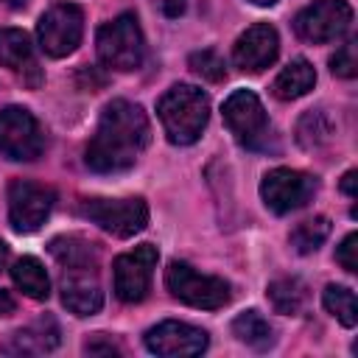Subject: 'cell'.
Segmentation results:
<instances>
[{"instance_id":"ba28073f","label":"cell","mask_w":358,"mask_h":358,"mask_svg":"<svg viewBox=\"0 0 358 358\" xmlns=\"http://www.w3.org/2000/svg\"><path fill=\"white\" fill-rule=\"evenodd\" d=\"M36 36L48 56L53 59L70 56L81 45V36H84V11L76 3L50 6L36 22Z\"/></svg>"},{"instance_id":"9c48e42d","label":"cell","mask_w":358,"mask_h":358,"mask_svg":"<svg viewBox=\"0 0 358 358\" xmlns=\"http://www.w3.org/2000/svg\"><path fill=\"white\" fill-rule=\"evenodd\" d=\"M45 148V131L39 120L22 106L0 109V157L31 162Z\"/></svg>"},{"instance_id":"d6986e66","label":"cell","mask_w":358,"mask_h":358,"mask_svg":"<svg viewBox=\"0 0 358 358\" xmlns=\"http://www.w3.org/2000/svg\"><path fill=\"white\" fill-rule=\"evenodd\" d=\"M313 84H316V70H313V64H310L308 59H294V62H288V64L277 73V78H274V84H271V92H274L280 101H294V98L308 95V92L313 90Z\"/></svg>"},{"instance_id":"2e32d148","label":"cell","mask_w":358,"mask_h":358,"mask_svg":"<svg viewBox=\"0 0 358 358\" xmlns=\"http://www.w3.org/2000/svg\"><path fill=\"white\" fill-rule=\"evenodd\" d=\"M56 347H59V324L50 316H45V319H36L34 324L11 333L0 350L8 355H42Z\"/></svg>"},{"instance_id":"9a60e30c","label":"cell","mask_w":358,"mask_h":358,"mask_svg":"<svg viewBox=\"0 0 358 358\" xmlns=\"http://www.w3.org/2000/svg\"><path fill=\"white\" fill-rule=\"evenodd\" d=\"M62 302L76 316H92L103 305V291L98 285L95 268H76L62 274Z\"/></svg>"},{"instance_id":"83f0119b","label":"cell","mask_w":358,"mask_h":358,"mask_svg":"<svg viewBox=\"0 0 358 358\" xmlns=\"http://www.w3.org/2000/svg\"><path fill=\"white\" fill-rule=\"evenodd\" d=\"M355 252H358V235L350 232V235L341 241V246L336 249V260H338V266H341L344 271H358V257H355Z\"/></svg>"},{"instance_id":"30bf717a","label":"cell","mask_w":358,"mask_h":358,"mask_svg":"<svg viewBox=\"0 0 358 358\" xmlns=\"http://www.w3.org/2000/svg\"><path fill=\"white\" fill-rule=\"evenodd\" d=\"M159 260V252L154 243H140L131 252H123L112 263V277H115V296L126 305L143 302L148 288H151V274Z\"/></svg>"},{"instance_id":"e575fe53","label":"cell","mask_w":358,"mask_h":358,"mask_svg":"<svg viewBox=\"0 0 358 358\" xmlns=\"http://www.w3.org/2000/svg\"><path fill=\"white\" fill-rule=\"evenodd\" d=\"M249 3H255V6H274L277 0H249Z\"/></svg>"},{"instance_id":"603a6c76","label":"cell","mask_w":358,"mask_h":358,"mask_svg":"<svg viewBox=\"0 0 358 358\" xmlns=\"http://www.w3.org/2000/svg\"><path fill=\"white\" fill-rule=\"evenodd\" d=\"M333 137V120L324 109H310L296 123V140L302 148H322Z\"/></svg>"},{"instance_id":"cb8c5ba5","label":"cell","mask_w":358,"mask_h":358,"mask_svg":"<svg viewBox=\"0 0 358 358\" xmlns=\"http://www.w3.org/2000/svg\"><path fill=\"white\" fill-rule=\"evenodd\" d=\"M327 235H330V218L313 215V218H308V221H302V224L294 227V232H291V246H294L299 255H310V252H316V249L327 241Z\"/></svg>"},{"instance_id":"f1b7e54d","label":"cell","mask_w":358,"mask_h":358,"mask_svg":"<svg viewBox=\"0 0 358 358\" xmlns=\"http://www.w3.org/2000/svg\"><path fill=\"white\" fill-rule=\"evenodd\" d=\"M84 352L87 355H120V344H115L109 336L103 333H95L87 344H84Z\"/></svg>"},{"instance_id":"7402d4cb","label":"cell","mask_w":358,"mask_h":358,"mask_svg":"<svg viewBox=\"0 0 358 358\" xmlns=\"http://www.w3.org/2000/svg\"><path fill=\"white\" fill-rule=\"evenodd\" d=\"M232 336L252 350H268L274 344V327L257 310H243L232 319Z\"/></svg>"},{"instance_id":"277c9868","label":"cell","mask_w":358,"mask_h":358,"mask_svg":"<svg viewBox=\"0 0 358 358\" xmlns=\"http://www.w3.org/2000/svg\"><path fill=\"white\" fill-rule=\"evenodd\" d=\"M224 123L232 137L249 151H268L274 145L268 115L252 90H235L224 101Z\"/></svg>"},{"instance_id":"f546056e","label":"cell","mask_w":358,"mask_h":358,"mask_svg":"<svg viewBox=\"0 0 358 358\" xmlns=\"http://www.w3.org/2000/svg\"><path fill=\"white\" fill-rule=\"evenodd\" d=\"M154 3L165 17H179L185 11V6H187V0H154Z\"/></svg>"},{"instance_id":"484cf974","label":"cell","mask_w":358,"mask_h":358,"mask_svg":"<svg viewBox=\"0 0 358 358\" xmlns=\"http://www.w3.org/2000/svg\"><path fill=\"white\" fill-rule=\"evenodd\" d=\"M187 64H190V70L196 76H201V78H207L213 84L224 81V76H227V64L215 50H196V53H190Z\"/></svg>"},{"instance_id":"4dcf8cb0","label":"cell","mask_w":358,"mask_h":358,"mask_svg":"<svg viewBox=\"0 0 358 358\" xmlns=\"http://www.w3.org/2000/svg\"><path fill=\"white\" fill-rule=\"evenodd\" d=\"M355 182H358V171H347V173L341 176V190H344L350 199H355V196H358V187H355Z\"/></svg>"},{"instance_id":"1f68e13d","label":"cell","mask_w":358,"mask_h":358,"mask_svg":"<svg viewBox=\"0 0 358 358\" xmlns=\"http://www.w3.org/2000/svg\"><path fill=\"white\" fill-rule=\"evenodd\" d=\"M14 308H17L14 296H11L8 291H3V288H0V316H6V313H14Z\"/></svg>"},{"instance_id":"ffe728a7","label":"cell","mask_w":358,"mask_h":358,"mask_svg":"<svg viewBox=\"0 0 358 358\" xmlns=\"http://www.w3.org/2000/svg\"><path fill=\"white\" fill-rule=\"evenodd\" d=\"M268 302L277 313L282 316H296L305 310L308 305V285L296 277H280L274 282H268Z\"/></svg>"},{"instance_id":"e0dca14e","label":"cell","mask_w":358,"mask_h":358,"mask_svg":"<svg viewBox=\"0 0 358 358\" xmlns=\"http://www.w3.org/2000/svg\"><path fill=\"white\" fill-rule=\"evenodd\" d=\"M0 67L17 70L20 76L31 73L34 84H39V67L34 59V45H31V36L25 31L0 28Z\"/></svg>"},{"instance_id":"4316f807","label":"cell","mask_w":358,"mask_h":358,"mask_svg":"<svg viewBox=\"0 0 358 358\" xmlns=\"http://www.w3.org/2000/svg\"><path fill=\"white\" fill-rule=\"evenodd\" d=\"M330 70L338 78H355L358 73V56H355V39H347L333 56H330Z\"/></svg>"},{"instance_id":"8992f818","label":"cell","mask_w":358,"mask_h":358,"mask_svg":"<svg viewBox=\"0 0 358 358\" xmlns=\"http://www.w3.org/2000/svg\"><path fill=\"white\" fill-rule=\"evenodd\" d=\"M81 215L98 224L115 238H131L148 224V204L140 196L131 199H84Z\"/></svg>"},{"instance_id":"3957f363","label":"cell","mask_w":358,"mask_h":358,"mask_svg":"<svg viewBox=\"0 0 358 358\" xmlns=\"http://www.w3.org/2000/svg\"><path fill=\"white\" fill-rule=\"evenodd\" d=\"M95 45H98L101 64L109 67V70L129 73V70H137L145 59V39H143L140 22L129 11L115 17L106 25H101L98 36H95Z\"/></svg>"},{"instance_id":"7c38bea8","label":"cell","mask_w":358,"mask_h":358,"mask_svg":"<svg viewBox=\"0 0 358 358\" xmlns=\"http://www.w3.org/2000/svg\"><path fill=\"white\" fill-rule=\"evenodd\" d=\"M313 193H316V179L294 168H274L260 182L263 204L277 215L305 207L313 199Z\"/></svg>"},{"instance_id":"44dd1931","label":"cell","mask_w":358,"mask_h":358,"mask_svg":"<svg viewBox=\"0 0 358 358\" xmlns=\"http://www.w3.org/2000/svg\"><path fill=\"white\" fill-rule=\"evenodd\" d=\"M11 280H14V285H17L25 296H31V299H48V294H50L48 271H45V266H42L36 257H31V255L20 257V260L11 266Z\"/></svg>"},{"instance_id":"8fae6325","label":"cell","mask_w":358,"mask_h":358,"mask_svg":"<svg viewBox=\"0 0 358 358\" xmlns=\"http://www.w3.org/2000/svg\"><path fill=\"white\" fill-rule=\"evenodd\" d=\"M56 204V193L48 185L31 179H14L8 185V224L14 232H36Z\"/></svg>"},{"instance_id":"5bb4252c","label":"cell","mask_w":358,"mask_h":358,"mask_svg":"<svg viewBox=\"0 0 358 358\" xmlns=\"http://www.w3.org/2000/svg\"><path fill=\"white\" fill-rule=\"evenodd\" d=\"M280 53V36L274 25L268 22H255L246 28L235 45H232V64L241 73H263L268 64H274Z\"/></svg>"},{"instance_id":"d4e9b609","label":"cell","mask_w":358,"mask_h":358,"mask_svg":"<svg viewBox=\"0 0 358 358\" xmlns=\"http://www.w3.org/2000/svg\"><path fill=\"white\" fill-rule=\"evenodd\" d=\"M324 308L344 324V327H355L358 322V305H355V291L347 285H327L324 288Z\"/></svg>"},{"instance_id":"4fadbf2b","label":"cell","mask_w":358,"mask_h":358,"mask_svg":"<svg viewBox=\"0 0 358 358\" xmlns=\"http://www.w3.org/2000/svg\"><path fill=\"white\" fill-rule=\"evenodd\" d=\"M207 333L201 327L176 322V319H165L154 327L145 330V347L154 355L162 358H187V355H199L207 350Z\"/></svg>"},{"instance_id":"6da1fadb","label":"cell","mask_w":358,"mask_h":358,"mask_svg":"<svg viewBox=\"0 0 358 358\" xmlns=\"http://www.w3.org/2000/svg\"><path fill=\"white\" fill-rule=\"evenodd\" d=\"M151 140V126L143 106L131 101H109L101 112L95 134L87 143L84 162L95 173L129 171Z\"/></svg>"},{"instance_id":"d6a6232c","label":"cell","mask_w":358,"mask_h":358,"mask_svg":"<svg viewBox=\"0 0 358 358\" xmlns=\"http://www.w3.org/2000/svg\"><path fill=\"white\" fill-rule=\"evenodd\" d=\"M6 263H8V246L0 241V271L6 268Z\"/></svg>"},{"instance_id":"5b68a950","label":"cell","mask_w":358,"mask_h":358,"mask_svg":"<svg viewBox=\"0 0 358 358\" xmlns=\"http://www.w3.org/2000/svg\"><path fill=\"white\" fill-rule=\"evenodd\" d=\"M165 285L179 302H185L190 308H201V310H218L232 299V288L227 280L201 274L182 260L168 263Z\"/></svg>"},{"instance_id":"ac0fdd59","label":"cell","mask_w":358,"mask_h":358,"mask_svg":"<svg viewBox=\"0 0 358 358\" xmlns=\"http://www.w3.org/2000/svg\"><path fill=\"white\" fill-rule=\"evenodd\" d=\"M48 249L62 266V271H76V268L98 271V246L84 235H59L48 243Z\"/></svg>"},{"instance_id":"7a4b0ae2","label":"cell","mask_w":358,"mask_h":358,"mask_svg":"<svg viewBox=\"0 0 358 358\" xmlns=\"http://www.w3.org/2000/svg\"><path fill=\"white\" fill-rule=\"evenodd\" d=\"M157 115L173 145H190L210 120V98L193 84H173L157 101Z\"/></svg>"},{"instance_id":"836d02e7","label":"cell","mask_w":358,"mask_h":358,"mask_svg":"<svg viewBox=\"0 0 358 358\" xmlns=\"http://www.w3.org/2000/svg\"><path fill=\"white\" fill-rule=\"evenodd\" d=\"M0 3H3V6H8V8H22L28 0H0Z\"/></svg>"},{"instance_id":"52a82bcc","label":"cell","mask_w":358,"mask_h":358,"mask_svg":"<svg viewBox=\"0 0 358 358\" xmlns=\"http://www.w3.org/2000/svg\"><path fill=\"white\" fill-rule=\"evenodd\" d=\"M352 25V6L347 0H313L294 17V31L299 39L324 45L341 39Z\"/></svg>"}]
</instances>
